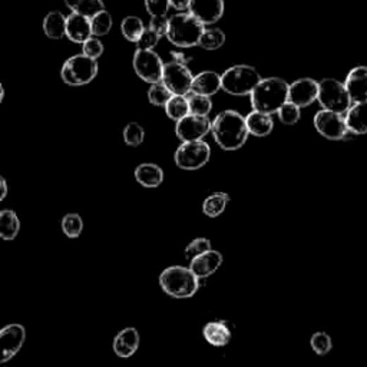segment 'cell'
<instances>
[{
	"label": "cell",
	"mask_w": 367,
	"mask_h": 367,
	"mask_svg": "<svg viewBox=\"0 0 367 367\" xmlns=\"http://www.w3.org/2000/svg\"><path fill=\"white\" fill-rule=\"evenodd\" d=\"M211 132L215 143L225 151H236L244 147L248 138L246 118L237 111H224L212 121Z\"/></svg>",
	"instance_id": "1"
},
{
	"label": "cell",
	"mask_w": 367,
	"mask_h": 367,
	"mask_svg": "<svg viewBox=\"0 0 367 367\" xmlns=\"http://www.w3.org/2000/svg\"><path fill=\"white\" fill-rule=\"evenodd\" d=\"M250 97L254 111L272 115L289 101V83L275 76L261 79Z\"/></svg>",
	"instance_id": "2"
},
{
	"label": "cell",
	"mask_w": 367,
	"mask_h": 367,
	"mask_svg": "<svg viewBox=\"0 0 367 367\" xmlns=\"http://www.w3.org/2000/svg\"><path fill=\"white\" fill-rule=\"evenodd\" d=\"M160 286L174 299H190L203 286L190 267L171 265L160 274Z\"/></svg>",
	"instance_id": "3"
},
{
	"label": "cell",
	"mask_w": 367,
	"mask_h": 367,
	"mask_svg": "<svg viewBox=\"0 0 367 367\" xmlns=\"http://www.w3.org/2000/svg\"><path fill=\"white\" fill-rule=\"evenodd\" d=\"M204 25L190 13H178L169 18L167 37L178 48H194L204 32Z\"/></svg>",
	"instance_id": "4"
},
{
	"label": "cell",
	"mask_w": 367,
	"mask_h": 367,
	"mask_svg": "<svg viewBox=\"0 0 367 367\" xmlns=\"http://www.w3.org/2000/svg\"><path fill=\"white\" fill-rule=\"evenodd\" d=\"M260 72L250 65H236L221 75V89L234 97L251 95L261 80Z\"/></svg>",
	"instance_id": "5"
},
{
	"label": "cell",
	"mask_w": 367,
	"mask_h": 367,
	"mask_svg": "<svg viewBox=\"0 0 367 367\" xmlns=\"http://www.w3.org/2000/svg\"><path fill=\"white\" fill-rule=\"evenodd\" d=\"M317 100L320 105L323 107L326 111H332L340 115H344L350 107H351V100L347 94V89L344 83H342L337 79L327 78L318 82V95Z\"/></svg>",
	"instance_id": "6"
},
{
	"label": "cell",
	"mask_w": 367,
	"mask_h": 367,
	"mask_svg": "<svg viewBox=\"0 0 367 367\" xmlns=\"http://www.w3.org/2000/svg\"><path fill=\"white\" fill-rule=\"evenodd\" d=\"M98 62L85 55H73L65 61L61 69L62 80L69 86H83L98 75Z\"/></svg>",
	"instance_id": "7"
},
{
	"label": "cell",
	"mask_w": 367,
	"mask_h": 367,
	"mask_svg": "<svg viewBox=\"0 0 367 367\" xmlns=\"http://www.w3.org/2000/svg\"><path fill=\"white\" fill-rule=\"evenodd\" d=\"M211 157V148L204 141L182 143L175 151L174 160L178 168L186 171H195L203 168Z\"/></svg>",
	"instance_id": "8"
},
{
	"label": "cell",
	"mask_w": 367,
	"mask_h": 367,
	"mask_svg": "<svg viewBox=\"0 0 367 367\" xmlns=\"http://www.w3.org/2000/svg\"><path fill=\"white\" fill-rule=\"evenodd\" d=\"M193 79V72L187 65L175 61L164 64L161 82L168 88L172 95L187 97L191 92Z\"/></svg>",
	"instance_id": "9"
},
{
	"label": "cell",
	"mask_w": 367,
	"mask_h": 367,
	"mask_svg": "<svg viewBox=\"0 0 367 367\" xmlns=\"http://www.w3.org/2000/svg\"><path fill=\"white\" fill-rule=\"evenodd\" d=\"M132 66L138 76L151 85L158 83L162 79L164 62L154 51L136 49L132 59Z\"/></svg>",
	"instance_id": "10"
},
{
	"label": "cell",
	"mask_w": 367,
	"mask_h": 367,
	"mask_svg": "<svg viewBox=\"0 0 367 367\" xmlns=\"http://www.w3.org/2000/svg\"><path fill=\"white\" fill-rule=\"evenodd\" d=\"M212 121L208 116L187 115L176 122L175 133L182 143L203 141V138L211 132Z\"/></svg>",
	"instance_id": "11"
},
{
	"label": "cell",
	"mask_w": 367,
	"mask_h": 367,
	"mask_svg": "<svg viewBox=\"0 0 367 367\" xmlns=\"http://www.w3.org/2000/svg\"><path fill=\"white\" fill-rule=\"evenodd\" d=\"M314 126L317 132L332 141H342L347 132L344 115L321 109L314 115Z\"/></svg>",
	"instance_id": "12"
},
{
	"label": "cell",
	"mask_w": 367,
	"mask_h": 367,
	"mask_svg": "<svg viewBox=\"0 0 367 367\" xmlns=\"http://www.w3.org/2000/svg\"><path fill=\"white\" fill-rule=\"evenodd\" d=\"M26 340V329L22 325H9L0 330V364L13 359Z\"/></svg>",
	"instance_id": "13"
},
{
	"label": "cell",
	"mask_w": 367,
	"mask_h": 367,
	"mask_svg": "<svg viewBox=\"0 0 367 367\" xmlns=\"http://www.w3.org/2000/svg\"><path fill=\"white\" fill-rule=\"evenodd\" d=\"M318 95V82L311 78H301L289 85V102L296 107L307 108L310 107Z\"/></svg>",
	"instance_id": "14"
},
{
	"label": "cell",
	"mask_w": 367,
	"mask_h": 367,
	"mask_svg": "<svg viewBox=\"0 0 367 367\" xmlns=\"http://www.w3.org/2000/svg\"><path fill=\"white\" fill-rule=\"evenodd\" d=\"M224 0H190L188 11L204 26L218 22L224 15Z\"/></svg>",
	"instance_id": "15"
},
{
	"label": "cell",
	"mask_w": 367,
	"mask_h": 367,
	"mask_svg": "<svg viewBox=\"0 0 367 367\" xmlns=\"http://www.w3.org/2000/svg\"><path fill=\"white\" fill-rule=\"evenodd\" d=\"M222 254L217 250H210L190 261V270L194 272L195 277L201 282V284L211 277V275L221 267Z\"/></svg>",
	"instance_id": "16"
},
{
	"label": "cell",
	"mask_w": 367,
	"mask_h": 367,
	"mask_svg": "<svg viewBox=\"0 0 367 367\" xmlns=\"http://www.w3.org/2000/svg\"><path fill=\"white\" fill-rule=\"evenodd\" d=\"M344 86L351 102H367V66L353 68L347 73Z\"/></svg>",
	"instance_id": "17"
},
{
	"label": "cell",
	"mask_w": 367,
	"mask_h": 367,
	"mask_svg": "<svg viewBox=\"0 0 367 367\" xmlns=\"http://www.w3.org/2000/svg\"><path fill=\"white\" fill-rule=\"evenodd\" d=\"M140 333L135 327L122 329L114 339V351L121 359H129L135 354V351L140 347Z\"/></svg>",
	"instance_id": "18"
},
{
	"label": "cell",
	"mask_w": 367,
	"mask_h": 367,
	"mask_svg": "<svg viewBox=\"0 0 367 367\" xmlns=\"http://www.w3.org/2000/svg\"><path fill=\"white\" fill-rule=\"evenodd\" d=\"M221 89V75L212 71H204L194 76L190 94L212 97Z\"/></svg>",
	"instance_id": "19"
},
{
	"label": "cell",
	"mask_w": 367,
	"mask_h": 367,
	"mask_svg": "<svg viewBox=\"0 0 367 367\" xmlns=\"http://www.w3.org/2000/svg\"><path fill=\"white\" fill-rule=\"evenodd\" d=\"M65 36L73 43H85L89 37H92L90 19L76 13H71L69 16H66Z\"/></svg>",
	"instance_id": "20"
},
{
	"label": "cell",
	"mask_w": 367,
	"mask_h": 367,
	"mask_svg": "<svg viewBox=\"0 0 367 367\" xmlns=\"http://www.w3.org/2000/svg\"><path fill=\"white\" fill-rule=\"evenodd\" d=\"M135 179L145 188H157L164 181V171L157 164L145 162L136 167Z\"/></svg>",
	"instance_id": "21"
},
{
	"label": "cell",
	"mask_w": 367,
	"mask_h": 367,
	"mask_svg": "<svg viewBox=\"0 0 367 367\" xmlns=\"http://www.w3.org/2000/svg\"><path fill=\"white\" fill-rule=\"evenodd\" d=\"M203 335L205 340L214 347H224L231 340V330L221 320L208 321L203 329Z\"/></svg>",
	"instance_id": "22"
},
{
	"label": "cell",
	"mask_w": 367,
	"mask_h": 367,
	"mask_svg": "<svg viewBox=\"0 0 367 367\" xmlns=\"http://www.w3.org/2000/svg\"><path fill=\"white\" fill-rule=\"evenodd\" d=\"M346 126L356 135L367 133V102L354 104L344 115Z\"/></svg>",
	"instance_id": "23"
},
{
	"label": "cell",
	"mask_w": 367,
	"mask_h": 367,
	"mask_svg": "<svg viewBox=\"0 0 367 367\" xmlns=\"http://www.w3.org/2000/svg\"><path fill=\"white\" fill-rule=\"evenodd\" d=\"M246 124L248 133L254 136H267L271 133L274 128V121L271 115L253 111L246 116Z\"/></svg>",
	"instance_id": "24"
},
{
	"label": "cell",
	"mask_w": 367,
	"mask_h": 367,
	"mask_svg": "<svg viewBox=\"0 0 367 367\" xmlns=\"http://www.w3.org/2000/svg\"><path fill=\"white\" fill-rule=\"evenodd\" d=\"M66 16L58 11H52L43 19V32L49 39L59 40L65 36Z\"/></svg>",
	"instance_id": "25"
},
{
	"label": "cell",
	"mask_w": 367,
	"mask_h": 367,
	"mask_svg": "<svg viewBox=\"0 0 367 367\" xmlns=\"http://www.w3.org/2000/svg\"><path fill=\"white\" fill-rule=\"evenodd\" d=\"M64 4L72 13L90 19L97 13L105 11L104 0H64Z\"/></svg>",
	"instance_id": "26"
},
{
	"label": "cell",
	"mask_w": 367,
	"mask_h": 367,
	"mask_svg": "<svg viewBox=\"0 0 367 367\" xmlns=\"http://www.w3.org/2000/svg\"><path fill=\"white\" fill-rule=\"evenodd\" d=\"M20 229V221L15 211L4 210L0 211V239L12 241L18 237Z\"/></svg>",
	"instance_id": "27"
},
{
	"label": "cell",
	"mask_w": 367,
	"mask_h": 367,
	"mask_svg": "<svg viewBox=\"0 0 367 367\" xmlns=\"http://www.w3.org/2000/svg\"><path fill=\"white\" fill-rule=\"evenodd\" d=\"M165 114L168 118L172 121H181L182 118H186L190 115V105H188V98L182 95H172L169 101L165 104Z\"/></svg>",
	"instance_id": "28"
},
{
	"label": "cell",
	"mask_w": 367,
	"mask_h": 367,
	"mask_svg": "<svg viewBox=\"0 0 367 367\" xmlns=\"http://www.w3.org/2000/svg\"><path fill=\"white\" fill-rule=\"evenodd\" d=\"M228 203H229L228 194L214 193L205 198V201L203 204V212L210 218H215L225 211Z\"/></svg>",
	"instance_id": "29"
},
{
	"label": "cell",
	"mask_w": 367,
	"mask_h": 367,
	"mask_svg": "<svg viewBox=\"0 0 367 367\" xmlns=\"http://www.w3.org/2000/svg\"><path fill=\"white\" fill-rule=\"evenodd\" d=\"M224 43H225V33L218 28H212V29H204L198 46H201V48L205 51H217Z\"/></svg>",
	"instance_id": "30"
},
{
	"label": "cell",
	"mask_w": 367,
	"mask_h": 367,
	"mask_svg": "<svg viewBox=\"0 0 367 367\" xmlns=\"http://www.w3.org/2000/svg\"><path fill=\"white\" fill-rule=\"evenodd\" d=\"M144 29H145L144 22L138 16H126L121 23V32H122L124 37L133 43L138 42V39H140V36L143 35Z\"/></svg>",
	"instance_id": "31"
},
{
	"label": "cell",
	"mask_w": 367,
	"mask_h": 367,
	"mask_svg": "<svg viewBox=\"0 0 367 367\" xmlns=\"http://www.w3.org/2000/svg\"><path fill=\"white\" fill-rule=\"evenodd\" d=\"M114 25L112 16L108 11H102L100 13H97L95 16L90 18V30H92V36L94 37H100V36H105L111 32Z\"/></svg>",
	"instance_id": "32"
},
{
	"label": "cell",
	"mask_w": 367,
	"mask_h": 367,
	"mask_svg": "<svg viewBox=\"0 0 367 367\" xmlns=\"http://www.w3.org/2000/svg\"><path fill=\"white\" fill-rule=\"evenodd\" d=\"M188 105H190V114L198 115V116H208L212 111V101L210 97L197 95V94H188Z\"/></svg>",
	"instance_id": "33"
},
{
	"label": "cell",
	"mask_w": 367,
	"mask_h": 367,
	"mask_svg": "<svg viewBox=\"0 0 367 367\" xmlns=\"http://www.w3.org/2000/svg\"><path fill=\"white\" fill-rule=\"evenodd\" d=\"M145 140V129L138 122H129L124 128V141L129 147H140Z\"/></svg>",
	"instance_id": "34"
},
{
	"label": "cell",
	"mask_w": 367,
	"mask_h": 367,
	"mask_svg": "<svg viewBox=\"0 0 367 367\" xmlns=\"http://www.w3.org/2000/svg\"><path fill=\"white\" fill-rule=\"evenodd\" d=\"M62 231L69 239H78L83 231V219L79 214H66L62 218Z\"/></svg>",
	"instance_id": "35"
},
{
	"label": "cell",
	"mask_w": 367,
	"mask_h": 367,
	"mask_svg": "<svg viewBox=\"0 0 367 367\" xmlns=\"http://www.w3.org/2000/svg\"><path fill=\"white\" fill-rule=\"evenodd\" d=\"M310 346L315 354L326 356L332 351L333 342H332V337L326 332H317L311 336Z\"/></svg>",
	"instance_id": "36"
},
{
	"label": "cell",
	"mask_w": 367,
	"mask_h": 367,
	"mask_svg": "<svg viewBox=\"0 0 367 367\" xmlns=\"http://www.w3.org/2000/svg\"><path fill=\"white\" fill-rule=\"evenodd\" d=\"M171 97L172 94L162 82L152 83L148 89V100L155 107H165V104L169 101Z\"/></svg>",
	"instance_id": "37"
},
{
	"label": "cell",
	"mask_w": 367,
	"mask_h": 367,
	"mask_svg": "<svg viewBox=\"0 0 367 367\" xmlns=\"http://www.w3.org/2000/svg\"><path fill=\"white\" fill-rule=\"evenodd\" d=\"M105 51L104 43L98 37H89L85 43H82V55H85L89 59H100Z\"/></svg>",
	"instance_id": "38"
},
{
	"label": "cell",
	"mask_w": 367,
	"mask_h": 367,
	"mask_svg": "<svg viewBox=\"0 0 367 367\" xmlns=\"http://www.w3.org/2000/svg\"><path fill=\"white\" fill-rule=\"evenodd\" d=\"M212 250V246H211V241L205 237H200V239H195L193 240L187 247H186V258L187 260H193L207 251Z\"/></svg>",
	"instance_id": "39"
},
{
	"label": "cell",
	"mask_w": 367,
	"mask_h": 367,
	"mask_svg": "<svg viewBox=\"0 0 367 367\" xmlns=\"http://www.w3.org/2000/svg\"><path fill=\"white\" fill-rule=\"evenodd\" d=\"M279 118L284 125H294L300 121L301 116V111L299 107H296L291 102H286L280 109H279Z\"/></svg>",
	"instance_id": "40"
},
{
	"label": "cell",
	"mask_w": 367,
	"mask_h": 367,
	"mask_svg": "<svg viewBox=\"0 0 367 367\" xmlns=\"http://www.w3.org/2000/svg\"><path fill=\"white\" fill-rule=\"evenodd\" d=\"M158 42H160V36L154 30H151L150 28H145L143 35L136 42V49L154 51V48L158 44Z\"/></svg>",
	"instance_id": "41"
},
{
	"label": "cell",
	"mask_w": 367,
	"mask_h": 367,
	"mask_svg": "<svg viewBox=\"0 0 367 367\" xmlns=\"http://www.w3.org/2000/svg\"><path fill=\"white\" fill-rule=\"evenodd\" d=\"M171 5L169 0H145L147 12L154 16H167Z\"/></svg>",
	"instance_id": "42"
},
{
	"label": "cell",
	"mask_w": 367,
	"mask_h": 367,
	"mask_svg": "<svg viewBox=\"0 0 367 367\" xmlns=\"http://www.w3.org/2000/svg\"><path fill=\"white\" fill-rule=\"evenodd\" d=\"M168 22H169V19H167L165 16H154V18H151L150 29L154 30L160 37H162L168 32Z\"/></svg>",
	"instance_id": "43"
},
{
	"label": "cell",
	"mask_w": 367,
	"mask_h": 367,
	"mask_svg": "<svg viewBox=\"0 0 367 367\" xmlns=\"http://www.w3.org/2000/svg\"><path fill=\"white\" fill-rule=\"evenodd\" d=\"M169 5L172 8H175L176 11H186V9H188L190 0H169Z\"/></svg>",
	"instance_id": "44"
},
{
	"label": "cell",
	"mask_w": 367,
	"mask_h": 367,
	"mask_svg": "<svg viewBox=\"0 0 367 367\" xmlns=\"http://www.w3.org/2000/svg\"><path fill=\"white\" fill-rule=\"evenodd\" d=\"M8 195V184L4 176H0V201H4Z\"/></svg>",
	"instance_id": "45"
},
{
	"label": "cell",
	"mask_w": 367,
	"mask_h": 367,
	"mask_svg": "<svg viewBox=\"0 0 367 367\" xmlns=\"http://www.w3.org/2000/svg\"><path fill=\"white\" fill-rule=\"evenodd\" d=\"M4 100H5V88L2 83H0V104L4 102Z\"/></svg>",
	"instance_id": "46"
}]
</instances>
